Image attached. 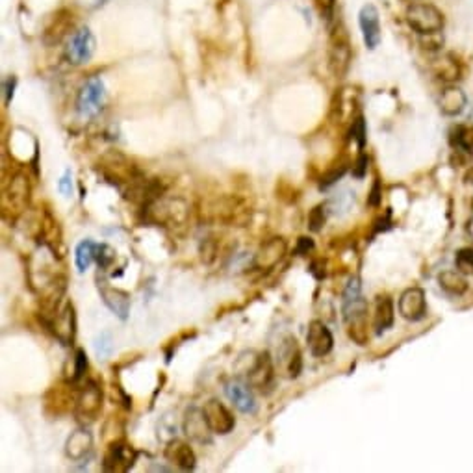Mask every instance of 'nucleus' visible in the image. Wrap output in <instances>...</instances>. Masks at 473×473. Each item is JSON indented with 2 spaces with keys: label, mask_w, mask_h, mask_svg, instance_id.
Masks as SVG:
<instances>
[{
  "label": "nucleus",
  "mask_w": 473,
  "mask_h": 473,
  "mask_svg": "<svg viewBox=\"0 0 473 473\" xmlns=\"http://www.w3.org/2000/svg\"><path fill=\"white\" fill-rule=\"evenodd\" d=\"M343 321L347 334L358 345H366L369 340L367 332V302L362 297L360 280L353 278L343 291Z\"/></svg>",
  "instance_id": "obj_1"
},
{
  "label": "nucleus",
  "mask_w": 473,
  "mask_h": 473,
  "mask_svg": "<svg viewBox=\"0 0 473 473\" xmlns=\"http://www.w3.org/2000/svg\"><path fill=\"white\" fill-rule=\"evenodd\" d=\"M151 223L158 226H184L188 221V204L182 199H154L145 204Z\"/></svg>",
  "instance_id": "obj_2"
},
{
  "label": "nucleus",
  "mask_w": 473,
  "mask_h": 473,
  "mask_svg": "<svg viewBox=\"0 0 473 473\" xmlns=\"http://www.w3.org/2000/svg\"><path fill=\"white\" fill-rule=\"evenodd\" d=\"M407 23L420 36H434L444 28V15L431 2L418 0L407 8Z\"/></svg>",
  "instance_id": "obj_3"
},
{
  "label": "nucleus",
  "mask_w": 473,
  "mask_h": 473,
  "mask_svg": "<svg viewBox=\"0 0 473 473\" xmlns=\"http://www.w3.org/2000/svg\"><path fill=\"white\" fill-rule=\"evenodd\" d=\"M43 323L48 331L52 332V336L61 342L64 345H73L75 338H77V313L73 302H64L54 310L50 316L43 318Z\"/></svg>",
  "instance_id": "obj_4"
},
{
  "label": "nucleus",
  "mask_w": 473,
  "mask_h": 473,
  "mask_svg": "<svg viewBox=\"0 0 473 473\" xmlns=\"http://www.w3.org/2000/svg\"><path fill=\"white\" fill-rule=\"evenodd\" d=\"M102 401H104L102 386L97 380H88L77 394L75 414L82 423H91L101 414Z\"/></svg>",
  "instance_id": "obj_5"
},
{
  "label": "nucleus",
  "mask_w": 473,
  "mask_h": 473,
  "mask_svg": "<svg viewBox=\"0 0 473 473\" xmlns=\"http://www.w3.org/2000/svg\"><path fill=\"white\" fill-rule=\"evenodd\" d=\"M106 102V86L101 77H91L80 88L77 99V110L84 119H91L99 115Z\"/></svg>",
  "instance_id": "obj_6"
},
{
  "label": "nucleus",
  "mask_w": 473,
  "mask_h": 473,
  "mask_svg": "<svg viewBox=\"0 0 473 473\" xmlns=\"http://www.w3.org/2000/svg\"><path fill=\"white\" fill-rule=\"evenodd\" d=\"M243 373H245V380H247L249 385L253 386L255 390L267 394V392L273 388V385H275L277 367L273 364L271 355H269L267 351H264V353L255 355V358L251 362V366H249Z\"/></svg>",
  "instance_id": "obj_7"
},
{
  "label": "nucleus",
  "mask_w": 473,
  "mask_h": 473,
  "mask_svg": "<svg viewBox=\"0 0 473 473\" xmlns=\"http://www.w3.org/2000/svg\"><path fill=\"white\" fill-rule=\"evenodd\" d=\"M97 41H95L93 32L88 26L75 30L66 45V58L71 66H86L89 59L93 58Z\"/></svg>",
  "instance_id": "obj_8"
},
{
  "label": "nucleus",
  "mask_w": 473,
  "mask_h": 473,
  "mask_svg": "<svg viewBox=\"0 0 473 473\" xmlns=\"http://www.w3.org/2000/svg\"><path fill=\"white\" fill-rule=\"evenodd\" d=\"M277 371L288 378H297L302 371V355L299 343L293 336H286L278 345L277 351Z\"/></svg>",
  "instance_id": "obj_9"
},
{
  "label": "nucleus",
  "mask_w": 473,
  "mask_h": 473,
  "mask_svg": "<svg viewBox=\"0 0 473 473\" xmlns=\"http://www.w3.org/2000/svg\"><path fill=\"white\" fill-rule=\"evenodd\" d=\"M136 458L137 453L131 444H126L123 440H115L108 447L102 467H104V472L110 473H126L136 464Z\"/></svg>",
  "instance_id": "obj_10"
},
{
  "label": "nucleus",
  "mask_w": 473,
  "mask_h": 473,
  "mask_svg": "<svg viewBox=\"0 0 473 473\" xmlns=\"http://www.w3.org/2000/svg\"><path fill=\"white\" fill-rule=\"evenodd\" d=\"M225 394L231 399L234 407L242 412V414H255L258 403H256L255 392L253 386L249 385L247 380L242 378H232L225 385Z\"/></svg>",
  "instance_id": "obj_11"
},
{
  "label": "nucleus",
  "mask_w": 473,
  "mask_h": 473,
  "mask_svg": "<svg viewBox=\"0 0 473 473\" xmlns=\"http://www.w3.org/2000/svg\"><path fill=\"white\" fill-rule=\"evenodd\" d=\"M204 410V416H206L208 423L212 427L213 434H219V436H226L234 431L236 427V420H234V414L231 410L219 401V399H210V401L202 407Z\"/></svg>",
  "instance_id": "obj_12"
},
{
  "label": "nucleus",
  "mask_w": 473,
  "mask_h": 473,
  "mask_svg": "<svg viewBox=\"0 0 473 473\" xmlns=\"http://www.w3.org/2000/svg\"><path fill=\"white\" fill-rule=\"evenodd\" d=\"M30 202V184L28 178L23 173H19L8 182L4 189V212L13 210L15 213H21L26 210Z\"/></svg>",
  "instance_id": "obj_13"
},
{
  "label": "nucleus",
  "mask_w": 473,
  "mask_h": 473,
  "mask_svg": "<svg viewBox=\"0 0 473 473\" xmlns=\"http://www.w3.org/2000/svg\"><path fill=\"white\" fill-rule=\"evenodd\" d=\"M358 24H360L362 39H364V45L369 50H375V48L380 45V15H378V10L373 4H364L360 8V13H358Z\"/></svg>",
  "instance_id": "obj_14"
},
{
  "label": "nucleus",
  "mask_w": 473,
  "mask_h": 473,
  "mask_svg": "<svg viewBox=\"0 0 473 473\" xmlns=\"http://www.w3.org/2000/svg\"><path fill=\"white\" fill-rule=\"evenodd\" d=\"M184 432L189 440H195L199 444H210L212 442V427L208 423L202 408L191 407L186 410L184 416Z\"/></svg>",
  "instance_id": "obj_15"
},
{
  "label": "nucleus",
  "mask_w": 473,
  "mask_h": 473,
  "mask_svg": "<svg viewBox=\"0 0 473 473\" xmlns=\"http://www.w3.org/2000/svg\"><path fill=\"white\" fill-rule=\"evenodd\" d=\"M286 251H288V245L282 238H271L266 243H262V247L256 251L253 266L258 271H271L280 264Z\"/></svg>",
  "instance_id": "obj_16"
},
{
  "label": "nucleus",
  "mask_w": 473,
  "mask_h": 473,
  "mask_svg": "<svg viewBox=\"0 0 473 473\" xmlns=\"http://www.w3.org/2000/svg\"><path fill=\"white\" fill-rule=\"evenodd\" d=\"M307 343L310 355L316 356V358H323L332 351V345H334V338H332V332L329 331V327L320 320L310 321L307 332Z\"/></svg>",
  "instance_id": "obj_17"
},
{
  "label": "nucleus",
  "mask_w": 473,
  "mask_h": 473,
  "mask_svg": "<svg viewBox=\"0 0 473 473\" xmlns=\"http://www.w3.org/2000/svg\"><path fill=\"white\" fill-rule=\"evenodd\" d=\"M399 313L407 321H420L427 316L425 291L421 288H408L399 297Z\"/></svg>",
  "instance_id": "obj_18"
},
{
  "label": "nucleus",
  "mask_w": 473,
  "mask_h": 473,
  "mask_svg": "<svg viewBox=\"0 0 473 473\" xmlns=\"http://www.w3.org/2000/svg\"><path fill=\"white\" fill-rule=\"evenodd\" d=\"M99 293H101L102 301L106 305L110 310H112L115 316H117L121 321L128 320L131 316V307L132 299L131 293L124 290H119V288H113L106 282H99Z\"/></svg>",
  "instance_id": "obj_19"
},
{
  "label": "nucleus",
  "mask_w": 473,
  "mask_h": 473,
  "mask_svg": "<svg viewBox=\"0 0 473 473\" xmlns=\"http://www.w3.org/2000/svg\"><path fill=\"white\" fill-rule=\"evenodd\" d=\"M210 215L218 221H223V223H234L238 226H243V223L247 221L249 210L243 206L242 201L238 199H231V197H225L221 201L212 206L210 210Z\"/></svg>",
  "instance_id": "obj_20"
},
{
  "label": "nucleus",
  "mask_w": 473,
  "mask_h": 473,
  "mask_svg": "<svg viewBox=\"0 0 473 473\" xmlns=\"http://www.w3.org/2000/svg\"><path fill=\"white\" fill-rule=\"evenodd\" d=\"M351 64V47L347 37L343 34H334L331 41V54H329V67L334 77L342 78Z\"/></svg>",
  "instance_id": "obj_21"
},
{
  "label": "nucleus",
  "mask_w": 473,
  "mask_h": 473,
  "mask_svg": "<svg viewBox=\"0 0 473 473\" xmlns=\"http://www.w3.org/2000/svg\"><path fill=\"white\" fill-rule=\"evenodd\" d=\"M164 455H166L167 462H171L173 466H177L178 470H184V472H191L197 466L195 453L182 440H169Z\"/></svg>",
  "instance_id": "obj_22"
},
{
  "label": "nucleus",
  "mask_w": 473,
  "mask_h": 473,
  "mask_svg": "<svg viewBox=\"0 0 473 473\" xmlns=\"http://www.w3.org/2000/svg\"><path fill=\"white\" fill-rule=\"evenodd\" d=\"M73 383H69L67 386H54L52 390L48 392L47 397H45V410H48L50 407H54V416H61L67 410H71L77 405V394L78 392H73Z\"/></svg>",
  "instance_id": "obj_23"
},
{
  "label": "nucleus",
  "mask_w": 473,
  "mask_h": 473,
  "mask_svg": "<svg viewBox=\"0 0 473 473\" xmlns=\"http://www.w3.org/2000/svg\"><path fill=\"white\" fill-rule=\"evenodd\" d=\"M93 450V436L88 429H77L67 438L66 453L71 461H82Z\"/></svg>",
  "instance_id": "obj_24"
},
{
  "label": "nucleus",
  "mask_w": 473,
  "mask_h": 473,
  "mask_svg": "<svg viewBox=\"0 0 473 473\" xmlns=\"http://www.w3.org/2000/svg\"><path fill=\"white\" fill-rule=\"evenodd\" d=\"M466 104V93H464L461 88H456V86H447V88L442 89V93H440V110H442L444 115H447V117L461 115V113L464 112Z\"/></svg>",
  "instance_id": "obj_25"
},
{
  "label": "nucleus",
  "mask_w": 473,
  "mask_h": 473,
  "mask_svg": "<svg viewBox=\"0 0 473 473\" xmlns=\"http://www.w3.org/2000/svg\"><path fill=\"white\" fill-rule=\"evenodd\" d=\"M396 321V310L394 301L388 296H378L375 301V313H373V327L377 334H383L394 327Z\"/></svg>",
  "instance_id": "obj_26"
},
{
  "label": "nucleus",
  "mask_w": 473,
  "mask_h": 473,
  "mask_svg": "<svg viewBox=\"0 0 473 473\" xmlns=\"http://www.w3.org/2000/svg\"><path fill=\"white\" fill-rule=\"evenodd\" d=\"M438 282H440V288L450 293V296H464L467 290V280L462 277V271H442L438 275Z\"/></svg>",
  "instance_id": "obj_27"
},
{
  "label": "nucleus",
  "mask_w": 473,
  "mask_h": 473,
  "mask_svg": "<svg viewBox=\"0 0 473 473\" xmlns=\"http://www.w3.org/2000/svg\"><path fill=\"white\" fill-rule=\"evenodd\" d=\"M41 238L45 240V245H47L52 253H58V243H61V232H59L58 221L50 215V213H45L41 219Z\"/></svg>",
  "instance_id": "obj_28"
},
{
  "label": "nucleus",
  "mask_w": 473,
  "mask_h": 473,
  "mask_svg": "<svg viewBox=\"0 0 473 473\" xmlns=\"http://www.w3.org/2000/svg\"><path fill=\"white\" fill-rule=\"evenodd\" d=\"M97 247H99V243H95L93 240H82L78 243L77 249H75V264H77L78 271L84 273L86 269H89V266L95 262V256H97Z\"/></svg>",
  "instance_id": "obj_29"
},
{
  "label": "nucleus",
  "mask_w": 473,
  "mask_h": 473,
  "mask_svg": "<svg viewBox=\"0 0 473 473\" xmlns=\"http://www.w3.org/2000/svg\"><path fill=\"white\" fill-rule=\"evenodd\" d=\"M451 145L464 153L473 154V126H456L451 132Z\"/></svg>",
  "instance_id": "obj_30"
},
{
  "label": "nucleus",
  "mask_w": 473,
  "mask_h": 473,
  "mask_svg": "<svg viewBox=\"0 0 473 473\" xmlns=\"http://www.w3.org/2000/svg\"><path fill=\"white\" fill-rule=\"evenodd\" d=\"M434 73H436L438 78H442L445 82H451V80L458 78L461 69H458V64L451 56H444V58L434 61Z\"/></svg>",
  "instance_id": "obj_31"
},
{
  "label": "nucleus",
  "mask_w": 473,
  "mask_h": 473,
  "mask_svg": "<svg viewBox=\"0 0 473 473\" xmlns=\"http://www.w3.org/2000/svg\"><path fill=\"white\" fill-rule=\"evenodd\" d=\"M93 349H95V355H97V358H99V360H106V358H110V356H112V353H113L112 332H102L101 336L95 338Z\"/></svg>",
  "instance_id": "obj_32"
},
{
  "label": "nucleus",
  "mask_w": 473,
  "mask_h": 473,
  "mask_svg": "<svg viewBox=\"0 0 473 473\" xmlns=\"http://www.w3.org/2000/svg\"><path fill=\"white\" fill-rule=\"evenodd\" d=\"M327 213H329V204H318L308 213V226L312 232H320L327 223Z\"/></svg>",
  "instance_id": "obj_33"
},
{
  "label": "nucleus",
  "mask_w": 473,
  "mask_h": 473,
  "mask_svg": "<svg viewBox=\"0 0 473 473\" xmlns=\"http://www.w3.org/2000/svg\"><path fill=\"white\" fill-rule=\"evenodd\" d=\"M88 371V356L86 351L77 349L75 356H73V373H69V383H78L84 377V373Z\"/></svg>",
  "instance_id": "obj_34"
},
{
  "label": "nucleus",
  "mask_w": 473,
  "mask_h": 473,
  "mask_svg": "<svg viewBox=\"0 0 473 473\" xmlns=\"http://www.w3.org/2000/svg\"><path fill=\"white\" fill-rule=\"evenodd\" d=\"M115 249L110 247V245H106V243H99V247H97V256H95V262L99 264V267L101 269H104L106 271L108 267H112V264L115 262Z\"/></svg>",
  "instance_id": "obj_35"
},
{
  "label": "nucleus",
  "mask_w": 473,
  "mask_h": 473,
  "mask_svg": "<svg viewBox=\"0 0 473 473\" xmlns=\"http://www.w3.org/2000/svg\"><path fill=\"white\" fill-rule=\"evenodd\" d=\"M455 264L462 273H473V249H461L455 256Z\"/></svg>",
  "instance_id": "obj_36"
},
{
  "label": "nucleus",
  "mask_w": 473,
  "mask_h": 473,
  "mask_svg": "<svg viewBox=\"0 0 473 473\" xmlns=\"http://www.w3.org/2000/svg\"><path fill=\"white\" fill-rule=\"evenodd\" d=\"M345 171H347V166L345 164H340V166H334L331 169V171H327L323 177H321L320 180V188L321 189H327L331 188L332 184H336L340 178L345 175Z\"/></svg>",
  "instance_id": "obj_37"
},
{
  "label": "nucleus",
  "mask_w": 473,
  "mask_h": 473,
  "mask_svg": "<svg viewBox=\"0 0 473 473\" xmlns=\"http://www.w3.org/2000/svg\"><path fill=\"white\" fill-rule=\"evenodd\" d=\"M351 137L355 139L358 148H364V145H366V123H364V117H356L355 121H353Z\"/></svg>",
  "instance_id": "obj_38"
},
{
  "label": "nucleus",
  "mask_w": 473,
  "mask_h": 473,
  "mask_svg": "<svg viewBox=\"0 0 473 473\" xmlns=\"http://www.w3.org/2000/svg\"><path fill=\"white\" fill-rule=\"evenodd\" d=\"M215 256H218V243H215V240H213V238H208L206 242L201 245L202 262H206V264H212Z\"/></svg>",
  "instance_id": "obj_39"
},
{
  "label": "nucleus",
  "mask_w": 473,
  "mask_h": 473,
  "mask_svg": "<svg viewBox=\"0 0 473 473\" xmlns=\"http://www.w3.org/2000/svg\"><path fill=\"white\" fill-rule=\"evenodd\" d=\"M58 189H59V193H61L64 197H71L73 195V173H71V169H66L64 177L59 178Z\"/></svg>",
  "instance_id": "obj_40"
},
{
  "label": "nucleus",
  "mask_w": 473,
  "mask_h": 473,
  "mask_svg": "<svg viewBox=\"0 0 473 473\" xmlns=\"http://www.w3.org/2000/svg\"><path fill=\"white\" fill-rule=\"evenodd\" d=\"M367 156L364 153L356 158V162H355V166H353V177L355 178H364L366 177V173H367Z\"/></svg>",
  "instance_id": "obj_41"
},
{
  "label": "nucleus",
  "mask_w": 473,
  "mask_h": 473,
  "mask_svg": "<svg viewBox=\"0 0 473 473\" xmlns=\"http://www.w3.org/2000/svg\"><path fill=\"white\" fill-rule=\"evenodd\" d=\"M313 249V240L312 238H307L302 236L299 238V242H297V247H296V255L299 256H307L310 251Z\"/></svg>",
  "instance_id": "obj_42"
},
{
  "label": "nucleus",
  "mask_w": 473,
  "mask_h": 473,
  "mask_svg": "<svg viewBox=\"0 0 473 473\" xmlns=\"http://www.w3.org/2000/svg\"><path fill=\"white\" fill-rule=\"evenodd\" d=\"M380 195H383V189H380V182L373 184L371 191H369V197H367V202L369 206H378L380 204Z\"/></svg>",
  "instance_id": "obj_43"
},
{
  "label": "nucleus",
  "mask_w": 473,
  "mask_h": 473,
  "mask_svg": "<svg viewBox=\"0 0 473 473\" xmlns=\"http://www.w3.org/2000/svg\"><path fill=\"white\" fill-rule=\"evenodd\" d=\"M15 86H17V78L12 77L8 78L4 82V104H10V101L13 99V91H15Z\"/></svg>",
  "instance_id": "obj_44"
},
{
  "label": "nucleus",
  "mask_w": 473,
  "mask_h": 473,
  "mask_svg": "<svg viewBox=\"0 0 473 473\" xmlns=\"http://www.w3.org/2000/svg\"><path fill=\"white\" fill-rule=\"evenodd\" d=\"M77 2L86 10H99V8L106 4L108 0H77Z\"/></svg>",
  "instance_id": "obj_45"
},
{
  "label": "nucleus",
  "mask_w": 473,
  "mask_h": 473,
  "mask_svg": "<svg viewBox=\"0 0 473 473\" xmlns=\"http://www.w3.org/2000/svg\"><path fill=\"white\" fill-rule=\"evenodd\" d=\"M313 2H316L323 12H329V10H332V6H334V0H313Z\"/></svg>",
  "instance_id": "obj_46"
},
{
  "label": "nucleus",
  "mask_w": 473,
  "mask_h": 473,
  "mask_svg": "<svg viewBox=\"0 0 473 473\" xmlns=\"http://www.w3.org/2000/svg\"><path fill=\"white\" fill-rule=\"evenodd\" d=\"M466 234L473 240V215H472V218H470V219H467V223H466Z\"/></svg>",
  "instance_id": "obj_47"
},
{
  "label": "nucleus",
  "mask_w": 473,
  "mask_h": 473,
  "mask_svg": "<svg viewBox=\"0 0 473 473\" xmlns=\"http://www.w3.org/2000/svg\"><path fill=\"white\" fill-rule=\"evenodd\" d=\"M464 182L466 184H473V167H470L464 175Z\"/></svg>",
  "instance_id": "obj_48"
},
{
  "label": "nucleus",
  "mask_w": 473,
  "mask_h": 473,
  "mask_svg": "<svg viewBox=\"0 0 473 473\" xmlns=\"http://www.w3.org/2000/svg\"><path fill=\"white\" fill-rule=\"evenodd\" d=\"M414 2H418V0H414Z\"/></svg>",
  "instance_id": "obj_49"
}]
</instances>
